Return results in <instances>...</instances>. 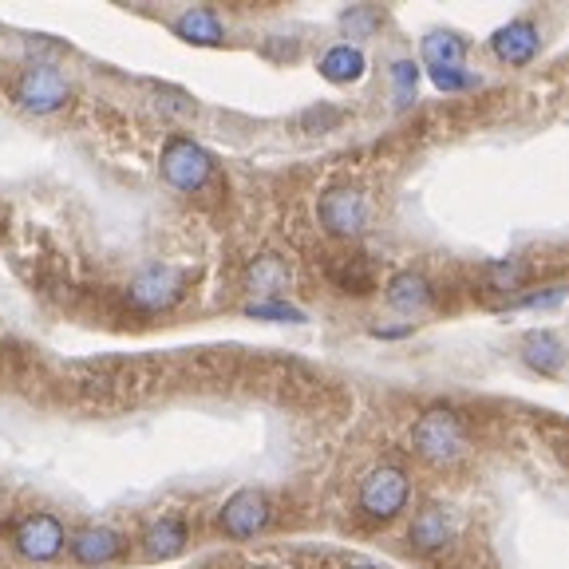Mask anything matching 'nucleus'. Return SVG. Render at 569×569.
I'll return each instance as SVG.
<instances>
[{
    "mask_svg": "<svg viewBox=\"0 0 569 569\" xmlns=\"http://www.w3.org/2000/svg\"><path fill=\"white\" fill-rule=\"evenodd\" d=\"M411 447L419 459L436 462V467H451L462 455L471 451V431L467 419L455 408H431L419 416V423L411 427Z\"/></svg>",
    "mask_w": 569,
    "mask_h": 569,
    "instance_id": "nucleus-1",
    "label": "nucleus"
},
{
    "mask_svg": "<svg viewBox=\"0 0 569 569\" xmlns=\"http://www.w3.org/2000/svg\"><path fill=\"white\" fill-rule=\"evenodd\" d=\"M408 495H411L408 475H403L400 467L383 462V467H372V471L360 479L356 507H360V515L372 518V522H391V518L408 507Z\"/></svg>",
    "mask_w": 569,
    "mask_h": 569,
    "instance_id": "nucleus-2",
    "label": "nucleus"
},
{
    "mask_svg": "<svg viewBox=\"0 0 569 569\" xmlns=\"http://www.w3.org/2000/svg\"><path fill=\"white\" fill-rule=\"evenodd\" d=\"M162 178L170 187L182 190V194H198V190L210 187L213 178V159L210 151H202L194 139H170L167 151H162Z\"/></svg>",
    "mask_w": 569,
    "mask_h": 569,
    "instance_id": "nucleus-3",
    "label": "nucleus"
},
{
    "mask_svg": "<svg viewBox=\"0 0 569 569\" xmlns=\"http://www.w3.org/2000/svg\"><path fill=\"white\" fill-rule=\"evenodd\" d=\"M12 99H17V107L32 111V116H52V111H60L68 103V80L52 63H32L12 83Z\"/></svg>",
    "mask_w": 569,
    "mask_h": 569,
    "instance_id": "nucleus-4",
    "label": "nucleus"
},
{
    "mask_svg": "<svg viewBox=\"0 0 569 569\" xmlns=\"http://www.w3.org/2000/svg\"><path fill=\"white\" fill-rule=\"evenodd\" d=\"M187 297V273H178L170 266L142 269L131 284H127V301L142 312H167Z\"/></svg>",
    "mask_w": 569,
    "mask_h": 569,
    "instance_id": "nucleus-5",
    "label": "nucleus"
},
{
    "mask_svg": "<svg viewBox=\"0 0 569 569\" xmlns=\"http://www.w3.org/2000/svg\"><path fill=\"white\" fill-rule=\"evenodd\" d=\"M269 518H273V507H269L266 490H258V487L233 490L222 502V510H218V526H222L230 538H253V533L266 530Z\"/></svg>",
    "mask_w": 569,
    "mask_h": 569,
    "instance_id": "nucleus-6",
    "label": "nucleus"
},
{
    "mask_svg": "<svg viewBox=\"0 0 569 569\" xmlns=\"http://www.w3.org/2000/svg\"><path fill=\"white\" fill-rule=\"evenodd\" d=\"M320 226L332 233V238H360L368 226V202L360 190L337 187L320 198Z\"/></svg>",
    "mask_w": 569,
    "mask_h": 569,
    "instance_id": "nucleus-7",
    "label": "nucleus"
},
{
    "mask_svg": "<svg viewBox=\"0 0 569 569\" xmlns=\"http://www.w3.org/2000/svg\"><path fill=\"white\" fill-rule=\"evenodd\" d=\"M12 546H17L28 561H52L56 553L68 546V533H63L60 518L28 515L24 522L17 526V533H12Z\"/></svg>",
    "mask_w": 569,
    "mask_h": 569,
    "instance_id": "nucleus-8",
    "label": "nucleus"
},
{
    "mask_svg": "<svg viewBox=\"0 0 569 569\" xmlns=\"http://www.w3.org/2000/svg\"><path fill=\"white\" fill-rule=\"evenodd\" d=\"M68 550L80 566H107L123 553V533L111 526H83L68 538Z\"/></svg>",
    "mask_w": 569,
    "mask_h": 569,
    "instance_id": "nucleus-9",
    "label": "nucleus"
},
{
    "mask_svg": "<svg viewBox=\"0 0 569 569\" xmlns=\"http://www.w3.org/2000/svg\"><path fill=\"white\" fill-rule=\"evenodd\" d=\"M490 48H495L498 60L530 63L538 56V48H542V36H538V28L530 20H510V24H502L490 36Z\"/></svg>",
    "mask_w": 569,
    "mask_h": 569,
    "instance_id": "nucleus-10",
    "label": "nucleus"
},
{
    "mask_svg": "<svg viewBox=\"0 0 569 569\" xmlns=\"http://www.w3.org/2000/svg\"><path fill=\"white\" fill-rule=\"evenodd\" d=\"M187 542H190L187 522H178V518H162V522H154L151 530L142 533V558H151V561L178 558V553L187 550Z\"/></svg>",
    "mask_w": 569,
    "mask_h": 569,
    "instance_id": "nucleus-11",
    "label": "nucleus"
},
{
    "mask_svg": "<svg viewBox=\"0 0 569 569\" xmlns=\"http://www.w3.org/2000/svg\"><path fill=\"white\" fill-rule=\"evenodd\" d=\"M522 360L542 376H558L561 365H566V345H561L558 332L538 329L522 340Z\"/></svg>",
    "mask_w": 569,
    "mask_h": 569,
    "instance_id": "nucleus-12",
    "label": "nucleus"
},
{
    "mask_svg": "<svg viewBox=\"0 0 569 569\" xmlns=\"http://www.w3.org/2000/svg\"><path fill=\"white\" fill-rule=\"evenodd\" d=\"M431 301H436V293H431V284H427L423 273H396L388 281V305L396 312L416 317V312H423Z\"/></svg>",
    "mask_w": 569,
    "mask_h": 569,
    "instance_id": "nucleus-13",
    "label": "nucleus"
},
{
    "mask_svg": "<svg viewBox=\"0 0 569 569\" xmlns=\"http://www.w3.org/2000/svg\"><path fill=\"white\" fill-rule=\"evenodd\" d=\"M455 538V522L443 507H423L411 522V542L419 550H443L447 542Z\"/></svg>",
    "mask_w": 569,
    "mask_h": 569,
    "instance_id": "nucleus-14",
    "label": "nucleus"
},
{
    "mask_svg": "<svg viewBox=\"0 0 569 569\" xmlns=\"http://www.w3.org/2000/svg\"><path fill=\"white\" fill-rule=\"evenodd\" d=\"M317 68L329 83H356L360 76H365L368 60L356 44H337V48H329V52L320 56Z\"/></svg>",
    "mask_w": 569,
    "mask_h": 569,
    "instance_id": "nucleus-15",
    "label": "nucleus"
},
{
    "mask_svg": "<svg viewBox=\"0 0 569 569\" xmlns=\"http://www.w3.org/2000/svg\"><path fill=\"white\" fill-rule=\"evenodd\" d=\"M174 32L187 40V44H198V48H213L226 40V24L213 17L210 9H190L174 20Z\"/></svg>",
    "mask_w": 569,
    "mask_h": 569,
    "instance_id": "nucleus-16",
    "label": "nucleus"
},
{
    "mask_svg": "<svg viewBox=\"0 0 569 569\" xmlns=\"http://www.w3.org/2000/svg\"><path fill=\"white\" fill-rule=\"evenodd\" d=\"M246 281H249V293L281 301V289H289V266H284L277 253H266V258H258L253 266H249Z\"/></svg>",
    "mask_w": 569,
    "mask_h": 569,
    "instance_id": "nucleus-17",
    "label": "nucleus"
},
{
    "mask_svg": "<svg viewBox=\"0 0 569 569\" xmlns=\"http://www.w3.org/2000/svg\"><path fill=\"white\" fill-rule=\"evenodd\" d=\"M419 52H423L427 68L443 71V68H462V56H467V48H462V40L455 32H427L423 44H419Z\"/></svg>",
    "mask_w": 569,
    "mask_h": 569,
    "instance_id": "nucleus-18",
    "label": "nucleus"
},
{
    "mask_svg": "<svg viewBox=\"0 0 569 569\" xmlns=\"http://www.w3.org/2000/svg\"><path fill=\"white\" fill-rule=\"evenodd\" d=\"M332 284H337L340 293H356V297H365L376 289V277H372V266H368L365 258H340L337 266L329 269Z\"/></svg>",
    "mask_w": 569,
    "mask_h": 569,
    "instance_id": "nucleus-19",
    "label": "nucleus"
},
{
    "mask_svg": "<svg viewBox=\"0 0 569 569\" xmlns=\"http://www.w3.org/2000/svg\"><path fill=\"white\" fill-rule=\"evenodd\" d=\"M391 88H396V103L408 107L416 103V88H419V68L411 60H396L391 63Z\"/></svg>",
    "mask_w": 569,
    "mask_h": 569,
    "instance_id": "nucleus-20",
    "label": "nucleus"
},
{
    "mask_svg": "<svg viewBox=\"0 0 569 569\" xmlns=\"http://www.w3.org/2000/svg\"><path fill=\"white\" fill-rule=\"evenodd\" d=\"M522 277H526V266L518 258H507V261H495V266H487L490 289H502V293H510V289H522Z\"/></svg>",
    "mask_w": 569,
    "mask_h": 569,
    "instance_id": "nucleus-21",
    "label": "nucleus"
},
{
    "mask_svg": "<svg viewBox=\"0 0 569 569\" xmlns=\"http://www.w3.org/2000/svg\"><path fill=\"white\" fill-rule=\"evenodd\" d=\"M340 24H345V32L352 36V40H368V36L376 32V24H380V12L360 4V9H348L345 17H340Z\"/></svg>",
    "mask_w": 569,
    "mask_h": 569,
    "instance_id": "nucleus-22",
    "label": "nucleus"
},
{
    "mask_svg": "<svg viewBox=\"0 0 569 569\" xmlns=\"http://www.w3.org/2000/svg\"><path fill=\"white\" fill-rule=\"evenodd\" d=\"M249 317H258V320H289V325H301L305 312L293 309V305H284V301H258V305H249Z\"/></svg>",
    "mask_w": 569,
    "mask_h": 569,
    "instance_id": "nucleus-23",
    "label": "nucleus"
},
{
    "mask_svg": "<svg viewBox=\"0 0 569 569\" xmlns=\"http://www.w3.org/2000/svg\"><path fill=\"white\" fill-rule=\"evenodd\" d=\"M431 80H436L439 91H462V88H471V71H462V68H443V71H431Z\"/></svg>",
    "mask_w": 569,
    "mask_h": 569,
    "instance_id": "nucleus-24",
    "label": "nucleus"
},
{
    "mask_svg": "<svg viewBox=\"0 0 569 569\" xmlns=\"http://www.w3.org/2000/svg\"><path fill=\"white\" fill-rule=\"evenodd\" d=\"M332 123H340V111H332V107H312L309 116H305V127H317V131H325Z\"/></svg>",
    "mask_w": 569,
    "mask_h": 569,
    "instance_id": "nucleus-25",
    "label": "nucleus"
},
{
    "mask_svg": "<svg viewBox=\"0 0 569 569\" xmlns=\"http://www.w3.org/2000/svg\"><path fill=\"white\" fill-rule=\"evenodd\" d=\"M348 569H380V566H372V561H352Z\"/></svg>",
    "mask_w": 569,
    "mask_h": 569,
    "instance_id": "nucleus-26",
    "label": "nucleus"
}]
</instances>
